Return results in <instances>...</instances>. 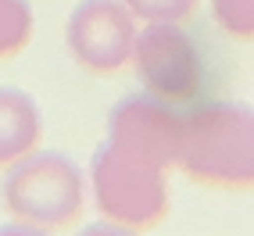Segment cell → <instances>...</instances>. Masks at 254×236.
Wrapping results in <instances>:
<instances>
[{
  "label": "cell",
  "instance_id": "obj_1",
  "mask_svg": "<svg viewBox=\"0 0 254 236\" xmlns=\"http://www.w3.org/2000/svg\"><path fill=\"white\" fill-rule=\"evenodd\" d=\"M193 182L222 190L254 186V108L204 104L186 115L183 147L176 161Z\"/></svg>",
  "mask_w": 254,
  "mask_h": 236
},
{
  "label": "cell",
  "instance_id": "obj_2",
  "mask_svg": "<svg viewBox=\"0 0 254 236\" xmlns=\"http://www.w3.org/2000/svg\"><path fill=\"white\" fill-rule=\"evenodd\" d=\"M0 197H4V208L29 233L64 229L82 215L86 179L75 161L54 154V150H43V154H25L14 165H7Z\"/></svg>",
  "mask_w": 254,
  "mask_h": 236
},
{
  "label": "cell",
  "instance_id": "obj_3",
  "mask_svg": "<svg viewBox=\"0 0 254 236\" xmlns=\"http://www.w3.org/2000/svg\"><path fill=\"white\" fill-rule=\"evenodd\" d=\"M168 168L136 158L111 140L93 154L90 186L97 211L118 229H150L168 215Z\"/></svg>",
  "mask_w": 254,
  "mask_h": 236
},
{
  "label": "cell",
  "instance_id": "obj_4",
  "mask_svg": "<svg viewBox=\"0 0 254 236\" xmlns=\"http://www.w3.org/2000/svg\"><path fill=\"white\" fill-rule=\"evenodd\" d=\"M129 61L143 90L168 100V104L193 100L200 82H204L200 50L190 40V32L179 29V22H147L136 32Z\"/></svg>",
  "mask_w": 254,
  "mask_h": 236
},
{
  "label": "cell",
  "instance_id": "obj_5",
  "mask_svg": "<svg viewBox=\"0 0 254 236\" xmlns=\"http://www.w3.org/2000/svg\"><path fill=\"white\" fill-rule=\"evenodd\" d=\"M136 32V14L122 0H82L68 18L64 40L86 72L111 75L132 58Z\"/></svg>",
  "mask_w": 254,
  "mask_h": 236
},
{
  "label": "cell",
  "instance_id": "obj_6",
  "mask_svg": "<svg viewBox=\"0 0 254 236\" xmlns=\"http://www.w3.org/2000/svg\"><path fill=\"white\" fill-rule=\"evenodd\" d=\"M186 115L154 93H132L118 104L108 118V140L129 150L136 158H147L161 168L179 161Z\"/></svg>",
  "mask_w": 254,
  "mask_h": 236
},
{
  "label": "cell",
  "instance_id": "obj_7",
  "mask_svg": "<svg viewBox=\"0 0 254 236\" xmlns=\"http://www.w3.org/2000/svg\"><path fill=\"white\" fill-rule=\"evenodd\" d=\"M40 108L29 93L14 86H0V168L32 154L40 143Z\"/></svg>",
  "mask_w": 254,
  "mask_h": 236
},
{
  "label": "cell",
  "instance_id": "obj_8",
  "mask_svg": "<svg viewBox=\"0 0 254 236\" xmlns=\"http://www.w3.org/2000/svg\"><path fill=\"white\" fill-rule=\"evenodd\" d=\"M32 40V7L29 0H0V61L14 58Z\"/></svg>",
  "mask_w": 254,
  "mask_h": 236
},
{
  "label": "cell",
  "instance_id": "obj_9",
  "mask_svg": "<svg viewBox=\"0 0 254 236\" xmlns=\"http://www.w3.org/2000/svg\"><path fill=\"white\" fill-rule=\"evenodd\" d=\"M211 14L233 40H254V0H211Z\"/></svg>",
  "mask_w": 254,
  "mask_h": 236
},
{
  "label": "cell",
  "instance_id": "obj_10",
  "mask_svg": "<svg viewBox=\"0 0 254 236\" xmlns=\"http://www.w3.org/2000/svg\"><path fill=\"white\" fill-rule=\"evenodd\" d=\"M140 22H183L197 0H122Z\"/></svg>",
  "mask_w": 254,
  "mask_h": 236
}]
</instances>
